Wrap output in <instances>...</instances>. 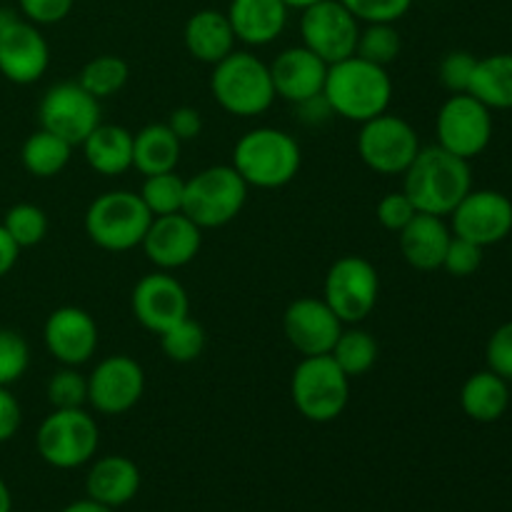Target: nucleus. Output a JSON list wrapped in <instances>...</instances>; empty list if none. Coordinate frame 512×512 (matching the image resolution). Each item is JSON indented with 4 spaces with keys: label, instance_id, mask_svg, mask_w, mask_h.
Returning a JSON list of instances; mask_svg holds the SVG:
<instances>
[{
    "label": "nucleus",
    "instance_id": "nucleus-26",
    "mask_svg": "<svg viewBox=\"0 0 512 512\" xmlns=\"http://www.w3.org/2000/svg\"><path fill=\"white\" fill-rule=\"evenodd\" d=\"M80 148L88 168L105 178H118L133 168V133L123 125L100 123Z\"/></svg>",
    "mask_w": 512,
    "mask_h": 512
},
{
    "label": "nucleus",
    "instance_id": "nucleus-8",
    "mask_svg": "<svg viewBox=\"0 0 512 512\" xmlns=\"http://www.w3.org/2000/svg\"><path fill=\"white\" fill-rule=\"evenodd\" d=\"M100 445V428L85 408L53 410L35 433L38 455L58 470H75L93 463Z\"/></svg>",
    "mask_w": 512,
    "mask_h": 512
},
{
    "label": "nucleus",
    "instance_id": "nucleus-2",
    "mask_svg": "<svg viewBox=\"0 0 512 512\" xmlns=\"http://www.w3.org/2000/svg\"><path fill=\"white\" fill-rule=\"evenodd\" d=\"M323 95L333 115L363 125L390 110L393 78L383 65L350 55L340 63L328 65Z\"/></svg>",
    "mask_w": 512,
    "mask_h": 512
},
{
    "label": "nucleus",
    "instance_id": "nucleus-31",
    "mask_svg": "<svg viewBox=\"0 0 512 512\" xmlns=\"http://www.w3.org/2000/svg\"><path fill=\"white\" fill-rule=\"evenodd\" d=\"M378 340L368 333V330L358 328V325H350V328H343L338 343L330 350V358L340 365L345 375L350 380L360 378L368 370H373V365L378 363Z\"/></svg>",
    "mask_w": 512,
    "mask_h": 512
},
{
    "label": "nucleus",
    "instance_id": "nucleus-46",
    "mask_svg": "<svg viewBox=\"0 0 512 512\" xmlns=\"http://www.w3.org/2000/svg\"><path fill=\"white\" fill-rule=\"evenodd\" d=\"M20 425H23V410H20L18 398L10 393V388L0 385V443L13 440Z\"/></svg>",
    "mask_w": 512,
    "mask_h": 512
},
{
    "label": "nucleus",
    "instance_id": "nucleus-15",
    "mask_svg": "<svg viewBox=\"0 0 512 512\" xmlns=\"http://www.w3.org/2000/svg\"><path fill=\"white\" fill-rule=\"evenodd\" d=\"M448 218L453 235L490 248L512 233V200L500 190L473 188Z\"/></svg>",
    "mask_w": 512,
    "mask_h": 512
},
{
    "label": "nucleus",
    "instance_id": "nucleus-48",
    "mask_svg": "<svg viewBox=\"0 0 512 512\" xmlns=\"http://www.w3.org/2000/svg\"><path fill=\"white\" fill-rule=\"evenodd\" d=\"M18 258H20V248L15 245V240L10 238L8 230L0 225V278H5V275L15 268Z\"/></svg>",
    "mask_w": 512,
    "mask_h": 512
},
{
    "label": "nucleus",
    "instance_id": "nucleus-34",
    "mask_svg": "<svg viewBox=\"0 0 512 512\" xmlns=\"http://www.w3.org/2000/svg\"><path fill=\"white\" fill-rule=\"evenodd\" d=\"M400 50H403V38H400L395 23H365L360 28L355 55H360L363 60L388 68L400 58Z\"/></svg>",
    "mask_w": 512,
    "mask_h": 512
},
{
    "label": "nucleus",
    "instance_id": "nucleus-40",
    "mask_svg": "<svg viewBox=\"0 0 512 512\" xmlns=\"http://www.w3.org/2000/svg\"><path fill=\"white\" fill-rule=\"evenodd\" d=\"M360 23H398L415 0H340Z\"/></svg>",
    "mask_w": 512,
    "mask_h": 512
},
{
    "label": "nucleus",
    "instance_id": "nucleus-18",
    "mask_svg": "<svg viewBox=\"0 0 512 512\" xmlns=\"http://www.w3.org/2000/svg\"><path fill=\"white\" fill-rule=\"evenodd\" d=\"M43 343L50 358L68 368L90 363L98 350L100 330L93 315L75 305H63L45 318Z\"/></svg>",
    "mask_w": 512,
    "mask_h": 512
},
{
    "label": "nucleus",
    "instance_id": "nucleus-29",
    "mask_svg": "<svg viewBox=\"0 0 512 512\" xmlns=\"http://www.w3.org/2000/svg\"><path fill=\"white\" fill-rule=\"evenodd\" d=\"M468 93L490 110H512V53L478 58Z\"/></svg>",
    "mask_w": 512,
    "mask_h": 512
},
{
    "label": "nucleus",
    "instance_id": "nucleus-9",
    "mask_svg": "<svg viewBox=\"0 0 512 512\" xmlns=\"http://www.w3.org/2000/svg\"><path fill=\"white\" fill-rule=\"evenodd\" d=\"M380 298L378 268L363 255H343L325 273L323 300L345 325H360Z\"/></svg>",
    "mask_w": 512,
    "mask_h": 512
},
{
    "label": "nucleus",
    "instance_id": "nucleus-19",
    "mask_svg": "<svg viewBox=\"0 0 512 512\" xmlns=\"http://www.w3.org/2000/svg\"><path fill=\"white\" fill-rule=\"evenodd\" d=\"M343 328L345 323L330 310V305L323 298H298L283 313L285 340L303 358L330 355Z\"/></svg>",
    "mask_w": 512,
    "mask_h": 512
},
{
    "label": "nucleus",
    "instance_id": "nucleus-28",
    "mask_svg": "<svg viewBox=\"0 0 512 512\" xmlns=\"http://www.w3.org/2000/svg\"><path fill=\"white\" fill-rule=\"evenodd\" d=\"M180 153L183 143L165 123H150L133 133V168L143 178L178 168Z\"/></svg>",
    "mask_w": 512,
    "mask_h": 512
},
{
    "label": "nucleus",
    "instance_id": "nucleus-50",
    "mask_svg": "<svg viewBox=\"0 0 512 512\" xmlns=\"http://www.w3.org/2000/svg\"><path fill=\"white\" fill-rule=\"evenodd\" d=\"M13 510V498H10V490L5 485V480L0 478V512H10Z\"/></svg>",
    "mask_w": 512,
    "mask_h": 512
},
{
    "label": "nucleus",
    "instance_id": "nucleus-21",
    "mask_svg": "<svg viewBox=\"0 0 512 512\" xmlns=\"http://www.w3.org/2000/svg\"><path fill=\"white\" fill-rule=\"evenodd\" d=\"M268 68L270 78H273L275 98L285 100V103L298 105L303 100L323 93L328 63L320 60L305 45H293V48L280 50L273 58V63H268Z\"/></svg>",
    "mask_w": 512,
    "mask_h": 512
},
{
    "label": "nucleus",
    "instance_id": "nucleus-10",
    "mask_svg": "<svg viewBox=\"0 0 512 512\" xmlns=\"http://www.w3.org/2000/svg\"><path fill=\"white\" fill-rule=\"evenodd\" d=\"M360 160L378 175H403L420 153L418 130L400 115L388 113L360 125L355 140Z\"/></svg>",
    "mask_w": 512,
    "mask_h": 512
},
{
    "label": "nucleus",
    "instance_id": "nucleus-25",
    "mask_svg": "<svg viewBox=\"0 0 512 512\" xmlns=\"http://www.w3.org/2000/svg\"><path fill=\"white\" fill-rule=\"evenodd\" d=\"M183 43L190 58L205 65H215L233 53L238 40H235L233 25L223 10L203 8L185 20Z\"/></svg>",
    "mask_w": 512,
    "mask_h": 512
},
{
    "label": "nucleus",
    "instance_id": "nucleus-44",
    "mask_svg": "<svg viewBox=\"0 0 512 512\" xmlns=\"http://www.w3.org/2000/svg\"><path fill=\"white\" fill-rule=\"evenodd\" d=\"M75 0H18V10L25 20L35 25L63 23L73 10Z\"/></svg>",
    "mask_w": 512,
    "mask_h": 512
},
{
    "label": "nucleus",
    "instance_id": "nucleus-32",
    "mask_svg": "<svg viewBox=\"0 0 512 512\" xmlns=\"http://www.w3.org/2000/svg\"><path fill=\"white\" fill-rule=\"evenodd\" d=\"M130 78V68L120 55H98L88 60L78 75V83L88 90L93 98L105 100L125 88Z\"/></svg>",
    "mask_w": 512,
    "mask_h": 512
},
{
    "label": "nucleus",
    "instance_id": "nucleus-51",
    "mask_svg": "<svg viewBox=\"0 0 512 512\" xmlns=\"http://www.w3.org/2000/svg\"><path fill=\"white\" fill-rule=\"evenodd\" d=\"M283 3L288 5L290 10H305V8H310V5L320 3V0H283Z\"/></svg>",
    "mask_w": 512,
    "mask_h": 512
},
{
    "label": "nucleus",
    "instance_id": "nucleus-39",
    "mask_svg": "<svg viewBox=\"0 0 512 512\" xmlns=\"http://www.w3.org/2000/svg\"><path fill=\"white\" fill-rule=\"evenodd\" d=\"M475 65H478V58H475L473 53H468V50H450L438 65L440 85H443L450 95L468 93Z\"/></svg>",
    "mask_w": 512,
    "mask_h": 512
},
{
    "label": "nucleus",
    "instance_id": "nucleus-36",
    "mask_svg": "<svg viewBox=\"0 0 512 512\" xmlns=\"http://www.w3.org/2000/svg\"><path fill=\"white\" fill-rule=\"evenodd\" d=\"M0 225L8 230V235L15 240L20 250L40 245L45 235H48V215H45L43 208L33 203H15L13 208H8Z\"/></svg>",
    "mask_w": 512,
    "mask_h": 512
},
{
    "label": "nucleus",
    "instance_id": "nucleus-20",
    "mask_svg": "<svg viewBox=\"0 0 512 512\" xmlns=\"http://www.w3.org/2000/svg\"><path fill=\"white\" fill-rule=\"evenodd\" d=\"M145 258L158 270H180L198 258L203 248V230L193 223L185 213L158 215L150 223L143 243Z\"/></svg>",
    "mask_w": 512,
    "mask_h": 512
},
{
    "label": "nucleus",
    "instance_id": "nucleus-49",
    "mask_svg": "<svg viewBox=\"0 0 512 512\" xmlns=\"http://www.w3.org/2000/svg\"><path fill=\"white\" fill-rule=\"evenodd\" d=\"M60 512H115L113 508H105V505L95 503V500L85 498V500H78V503H70L68 508H63Z\"/></svg>",
    "mask_w": 512,
    "mask_h": 512
},
{
    "label": "nucleus",
    "instance_id": "nucleus-5",
    "mask_svg": "<svg viewBox=\"0 0 512 512\" xmlns=\"http://www.w3.org/2000/svg\"><path fill=\"white\" fill-rule=\"evenodd\" d=\"M150 223L153 215L133 190H108L98 195L88 205L83 220L90 243L108 253H128L140 248Z\"/></svg>",
    "mask_w": 512,
    "mask_h": 512
},
{
    "label": "nucleus",
    "instance_id": "nucleus-23",
    "mask_svg": "<svg viewBox=\"0 0 512 512\" xmlns=\"http://www.w3.org/2000/svg\"><path fill=\"white\" fill-rule=\"evenodd\" d=\"M450 240H453V230L445 223V218L428 213H415V218L398 233L405 263L423 273L443 268Z\"/></svg>",
    "mask_w": 512,
    "mask_h": 512
},
{
    "label": "nucleus",
    "instance_id": "nucleus-47",
    "mask_svg": "<svg viewBox=\"0 0 512 512\" xmlns=\"http://www.w3.org/2000/svg\"><path fill=\"white\" fill-rule=\"evenodd\" d=\"M295 110H298V118L300 123L305 125H323L325 120L333 118V110H330L328 100H325V95H315V98H308L303 100V103L293 105Z\"/></svg>",
    "mask_w": 512,
    "mask_h": 512
},
{
    "label": "nucleus",
    "instance_id": "nucleus-27",
    "mask_svg": "<svg viewBox=\"0 0 512 512\" xmlns=\"http://www.w3.org/2000/svg\"><path fill=\"white\" fill-rule=\"evenodd\" d=\"M460 408L475 423H498L510 408V383L490 368L478 370L460 388Z\"/></svg>",
    "mask_w": 512,
    "mask_h": 512
},
{
    "label": "nucleus",
    "instance_id": "nucleus-43",
    "mask_svg": "<svg viewBox=\"0 0 512 512\" xmlns=\"http://www.w3.org/2000/svg\"><path fill=\"white\" fill-rule=\"evenodd\" d=\"M485 360L493 373L512 383V320L493 330L485 345Z\"/></svg>",
    "mask_w": 512,
    "mask_h": 512
},
{
    "label": "nucleus",
    "instance_id": "nucleus-45",
    "mask_svg": "<svg viewBox=\"0 0 512 512\" xmlns=\"http://www.w3.org/2000/svg\"><path fill=\"white\" fill-rule=\"evenodd\" d=\"M165 125L173 130L175 138H178L180 143H190V140L200 138V133H203V115H200L198 108L180 105V108H175L173 113L168 115Z\"/></svg>",
    "mask_w": 512,
    "mask_h": 512
},
{
    "label": "nucleus",
    "instance_id": "nucleus-42",
    "mask_svg": "<svg viewBox=\"0 0 512 512\" xmlns=\"http://www.w3.org/2000/svg\"><path fill=\"white\" fill-rule=\"evenodd\" d=\"M415 213H418V210H415V205L410 203V198L403 193V190H398V193H388L385 198H380L378 208H375V218H378V223L395 235H398L400 230L415 218Z\"/></svg>",
    "mask_w": 512,
    "mask_h": 512
},
{
    "label": "nucleus",
    "instance_id": "nucleus-35",
    "mask_svg": "<svg viewBox=\"0 0 512 512\" xmlns=\"http://www.w3.org/2000/svg\"><path fill=\"white\" fill-rule=\"evenodd\" d=\"M160 348H163L165 358L173 360V363H195V360L203 355L205 350V330L198 320L183 318L180 323H175L173 328H168L165 333L158 335Z\"/></svg>",
    "mask_w": 512,
    "mask_h": 512
},
{
    "label": "nucleus",
    "instance_id": "nucleus-1",
    "mask_svg": "<svg viewBox=\"0 0 512 512\" xmlns=\"http://www.w3.org/2000/svg\"><path fill=\"white\" fill-rule=\"evenodd\" d=\"M473 190L470 160L448 153L440 145L420 148L403 173V193L418 213L448 218L460 200Z\"/></svg>",
    "mask_w": 512,
    "mask_h": 512
},
{
    "label": "nucleus",
    "instance_id": "nucleus-6",
    "mask_svg": "<svg viewBox=\"0 0 512 512\" xmlns=\"http://www.w3.org/2000/svg\"><path fill=\"white\" fill-rule=\"evenodd\" d=\"M248 190V183L233 165H210L185 180L183 213L200 230L223 228L243 213Z\"/></svg>",
    "mask_w": 512,
    "mask_h": 512
},
{
    "label": "nucleus",
    "instance_id": "nucleus-22",
    "mask_svg": "<svg viewBox=\"0 0 512 512\" xmlns=\"http://www.w3.org/2000/svg\"><path fill=\"white\" fill-rule=\"evenodd\" d=\"M225 15L238 43L265 48L285 33L290 8L283 0H230Z\"/></svg>",
    "mask_w": 512,
    "mask_h": 512
},
{
    "label": "nucleus",
    "instance_id": "nucleus-4",
    "mask_svg": "<svg viewBox=\"0 0 512 512\" xmlns=\"http://www.w3.org/2000/svg\"><path fill=\"white\" fill-rule=\"evenodd\" d=\"M210 93L225 113L238 115V118H255V115L268 113L270 105L275 103L268 63L250 50L238 48L213 65Z\"/></svg>",
    "mask_w": 512,
    "mask_h": 512
},
{
    "label": "nucleus",
    "instance_id": "nucleus-13",
    "mask_svg": "<svg viewBox=\"0 0 512 512\" xmlns=\"http://www.w3.org/2000/svg\"><path fill=\"white\" fill-rule=\"evenodd\" d=\"M50 45L40 25L13 10H0V75L15 85H33L48 73Z\"/></svg>",
    "mask_w": 512,
    "mask_h": 512
},
{
    "label": "nucleus",
    "instance_id": "nucleus-33",
    "mask_svg": "<svg viewBox=\"0 0 512 512\" xmlns=\"http://www.w3.org/2000/svg\"><path fill=\"white\" fill-rule=\"evenodd\" d=\"M140 198H143L145 208L150 210L153 218L158 215H173L183 213V198H185V178H180L175 170L170 173L148 175L140 188Z\"/></svg>",
    "mask_w": 512,
    "mask_h": 512
},
{
    "label": "nucleus",
    "instance_id": "nucleus-37",
    "mask_svg": "<svg viewBox=\"0 0 512 512\" xmlns=\"http://www.w3.org/2000/svg\"><path fill=\"white\" fill-rule=\"evenodd\" d=\"M45 395L53 410H70L85 408L88 405V375L80 373L78 368H63L50 375L45 385Z\"/></svg>",
    "mask_w": 512,
    "mask_h": 512
},
{
    "label": "nucleus",
    "instance_id": "nucleus-11",
    "mask_svg": "<svg viewBox=\"0 0 512 512\" xmlns=\"http://www.w3.org/2000/svg\"><path fill=\"white\" fill-rule=\"evenodd\" d=\"M493 130V110L470 93L450 95L435 115V145L465 160L478 158L488 150Z\"/></svg>",
    "mask_w": 512,
    "mask_h": 512
},
{
    "label": "nucleus",
    "instance_id": "nucleus-16",
    "mask_svg": "<svg viewBox=\"0 0 512 512\" xmlns=\"http://www.w3.org/2000/svg\"><path fill=\"white\" fill-rule=\"evenodd\" d=\"M145 393V370L130 355H108L88 375V405L100 415H123Z\"/></svg>",
    "mask_w": 512,
    "mask_h": 512
},
{
    "label": "nucleus",
    "instance_id": "nucleus-17",
    "mask_svg": "<svg viewBox=\"0 0 512 512\" xmlns=\"http://www.w3.org/2000/svg\"><path fill=\"white\" fill-rule=\"evenodd\" d=\"M130 308H133L135 320L145 330L160 335L183 318H188L190 298L188 290L175 275L155 270V273L143 275L135 283L133 295H130Z\"/></svg>",
    "mask_w": 512,
    "mask_h": 512
},
{
    "label": "nucleus",
    "instance_id": "nucleus-24",
    "mask_svg": "<svg viewBox=\"0 0 512 512\" xmlns=\"http://www.w3.org/2000/svg\"><path fill=\"white\" fill-rule=\"evenodd\" d=\"M140 468L125 455H105L95 460L85 478V493L105 508H123L138 495Z\"/></svg>",
    "mask_w": 512,
    "mask_h": 512
},
{
    "label": "nucleus",
    "instance_id": "nucleus-3",
    "mask_svg": "<svg viewBox=\"0 0 512 512\" xmlns=\"http://www.w3.org/2000/svg\"><path fill=\"white\" fill-rule=\"evenodd\" d=\"M230 165L238 170L248 188L278 190L298 178L303 153L288 130L263 125L240 135Z\"/></svg>",
    "mask_w": 512,
    "mask_h": 512
},
{
    "label": "nucleus",
    "instance_id": "nucleus-14",
    "mask_svg": "<svg viewBox=\"0 0 512 512\" xmlns=\"http://www.w3.org/2000/svg\"><path fill=\"white\" fill-rule=\"evenodd\" d=\"M38 120L40 128L78 148L103 123L100 120V100L93 98L78 80L55 83L40 98Z\"/></svg>",
    "mask_w": 512,
    "mask_h": 512
},
{
    "label": "nucleus",
    "instance_id": "nucleus-38",
    "mask_svg": "<svg viewBox=\"0 0 512 512\" xmlns=\"http://www.w3.org/2000/svg\"><path fill=\"white\" fill-rule=\"evenodd\" d=\"M30 365V345L18 330L0 328V385L10 388L18 383Z\"/></svg>",
    "mask_w": 512,
    "mask_h": 512
},
{
    "label": "nucleus",
    "instance_id": "nucleus-12",
    "mask_svg": "<svg viewBox=\"0 0 512 512\" xmlns=\"http://www.w3.org/2000/svg\"><path fill=\"white\" fill-rule=\"evenodd\" d=\"M360 28L363 23L340 0H320L300 10V45L313 50L328 65L355 55Z\"/></svg>",
    "mask_w": 512,
    "mask_h": 512
},
{
    "label": "nucleus",
    "instance_id": "nucleus-41",
    "mask_svg": "<svg viewBox=\"0 0 512 512\" xmlns=\"http://www.w3.org/2000/svg\"><path fill=\"white\" fill-rule=\"evenodd\" d=\"M483 260L485 248L453 235V240L448 245V253H445L443 270L448 275H453V278H470V275H475L483 268Z\"/></svg>",
    "mask_w": 512,
    "mask_h": 512
},
{
    "label": "nucleus",
    "instance_id": "nucleus-30",
    "mask_svg": "<svg viewBox=\"0 0 512 512\" xmlns=\"http://www.w3.org/2000/svg\"><path fill=\"white\" fill-rule=\"evenodd\" d=\"M70 158H73V145L43 128L28 135L20 148V163L33 178H55L68 168Z\"/></svg>",
    "mask_w": 512,
    "mask_h": 512
},
{
    "label": "nucleus",
    "instance_id": "nucleus-7",
    "mask_svg": "<svg viewBox=\"0 0 512 512\" xmlns=\"http://www.w3.org/2000/svg\"><path fill=\"white\" fill-rule=\"evenodd\" d=\"M290 398L310 423H333L350 403V378L330 355H310L295 365Z\"/></svg>",
    "mask_w": 512,
    "mask_h": 512
}]
</instances>
